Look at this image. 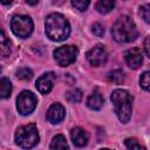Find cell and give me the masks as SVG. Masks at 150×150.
I'll return each instance as SVG.
<instances>
[{
    "label": "cell",
    "instance_id": "7c38bea8",
    "mask_svg": "<svg viewBox=\"0 0 150 150\" xmlns=\"http://www.w3.org/2000/svg\"><path fill=\"white\" fill-rule=\"evenodd\" d=\"M70 137H71V141L73 143L76 145V146H84L87 143H88V135L87 132L80 128V127H75L71 129L70 131Z\"/></svg>",
    "mask_w": 150,
    "mask_h": 150
},
{
    "label": "cell",
    "instance_id": "ba28073f",
    "mask_svg": "<svg viewBox=\"0 0 150 150\" xmlns=\"http://www.w3.org/2000/svg\"><path fill=\"white\" fill-rule=\"evenodd\" d=\"M107 59H108V53H107L105 48L101 45L95 46L87 53V60L94 67L102 66L103 63L107 62Z\"/></svg>",
    "mask_w": 150,
    "mask_h": 150
},
{
    "label": "cell",
    "instance_id": "d6986e66",
    "mask_svg": "<svg viewBox=\"0 0 150 150\" xmlns=\"http://www.w3.org/2000/svg\"><path fill=\"white\" fill-rule=\"evenodd\" d=\"M0 50L2 56H7L11 54V43H9V40H7L4 30H1V49Z\"/></svg>",
    "mask_w": 150,
    "mask_h": 150
},
{
    "label": "cell",
    "instance_id": "ac0fdd59",
    "mask_svg": "<svg viewBox=\"0 0 150 150\" xmlns=\"http://www.w3.org/2000/svg\"><path fill=\"white\" fill-rule=\"evenodd\" d=\"M124 144L125 146L129 149V150H145V146L143 144H141L138 142V139L131 137V138H127L124 141Z\"/></svg>",
    "mask_w": 150,
    "mask_h": 150
},
{
    "label": "cell",
    "instance_id": "44dd1931",
    "mask_svg": "<svg viewBox=\"0 0 150 150\" xmlns=\"http://www.w3.org/2000/svg\"><path fill=\"white\" fill-rule=\"evenodd\" d=\"M139 15L145 22L150 23V4H144L139 7Z\"/></svg>",
    "mask_w": 150,
    "mask_h": 150
},
{
    "label": "cell",
    "instance_id": "8fae6325",
    "mask_svg": "<svg viewBox=\"0 0 150 150\" xmlns=\"http://www.w3.org/2000/svg\"><path fill=\"white\" fill-rule=\"evenodd\" d=\"M64 115H66V111H64L63 105L60 103H54L49 107L47 111V120L50 123L56 124L64 118Z\"/></svg>",
    "mask_w": 150,
    "mask_h": 150
},
{
    "label": "cell",
    "instance_id": "30bf717a",
    "mask_svg": "<svg viewBox=\"0 0 150 150\" xmlns=\"http://www.w3.org/2000/svg\"><path fill=\"white\" fill-rule=\"evenodd\" d=\"M124 59H125L128 66L130 68H132V69L139 68L141 64H142V62H143V55H142L141 49H138V48L128 49L124 53Z\"/></svg>",
    "mask_w": 150,
    "mask_h": 150
},
{
    "label": "cell",
    "instance_id": "603a6c76",
    "mask_svg": "<svg viewBox=\"0 0 150 150\" xmlns=\"http://www.w3.org/2000/svg\"><path fill=\"white\" fill-rule=\"evenodd\" d=\"M32 75H33V73L28 68H20L16 70V76L20 80H29L32 77Z\"/></svg>",
    "mask_w": 150,
    "mask_h": 150
},
{
    "label": "cell",
    "instance_id": "5bb4252c",
    "mask_svg": "<svg viewBox=\"0 0 150 150\" xmlns=\"http://www.w3.org/2000/svg\"><path fill=\"white\" fill-rule=\"evenodd\" d=\"M49 150H69L68 143L63 135H56L49 145Z\"/></svg>",
    "mask_w": 150,
    "mask_h": 150
},
{
    "label": "cell",
    "instance_id": "2e32d148",
    "mask_svg": "<svg viewBox=\"0 0 150 150\" xmlns=\"http://www.w3.org/2000/svg\"><path fill=\"white\" fill-rule=\"evenodd\" d=\"M114 6H115V2L109 0H100L96 2V9L102 14L109 13L114 8Z\"/></svg>",
    "mask_w": 150,
    "mask_h": 150
},
{
    "label": "cell",
    "instance_id": "6da1fadb",
    "mask_svg": "<svg viewBox=\"0 0 150 150\" xmlns=\"http://www.w3.org/2000/svg\"><path fill=\"white\" fill-rule=\"evenodd\" d=\"M70 26L68 20L59 13H52L46 19V34L53 41H63L69 36Z\"/></svg>",
    "mask_w": 150,
    "mask_h": 150
},
{
    "label": "cell",
    "instance_id": "5b68a950",
    "mask_svg": "<svg viewBox=\"0 0 150 150\" xmlns=\"http://www.w3.org/2000/svg\"><path fill=\"white\" fill-rule=\"evenodd\" d=\"M33 21L27 15H15L11 20V28L19 38H28L33 32Z\"/></svg>",
    "mask_w": 150,
    "mask_h": 150
},
{
    "label": "cell",
    "instance_id": "d4e9b609",
    "mask_svg": "<svg viewBox=\"0 0 150 150\" xmlns=\"http://www.w3.org/2000/svg\"><path fill=\"white\" fill-rule=\"evenodd\" d=\"M93 33L96 35V36H102L103 34H104V28H103V26L101 25V23H98V22H96V23H94L93 25Z\"/></svg>",
    "mask_w": 150,
    "mask_h": 150
},
{
    "label": "cell",
    "instance_id": "8992f818",
    "mask_svg": "<svg viewBox=\"0 0 150 150\" xmlns=\"http://www.w3.org/2000/svg\"><path fill=\"white\" fill-rule=\"evenodd\" d=\"M77 48L75 46H62L54 50V59L61 67H67L76 60Z\"/></svg>",
    "mask_w": 150,
    "mask_h": 150
},
{
    "label": "cell",
    "instance_id": "7402d4cb",
    "mask_svg": "<svg viewBox=\"0 0 150 150\" xmlns=\"http://www.w3.org/2000/svg\"><path fill=\"white\" fill-rule=\"evenodd\" d=\"M139 83H141V87H142L143 89L150 91V71H144V73L141 75Z\"/></svg>",
    "mask_w": 150,
    "mask_h": 150
},
{
    "label": "cell",
    "instance_id": "277c9868",
    "mask_svg": "<svg viewBox=\"0 0 150 150\" xmlns=\"http://www.w3.org/2000/svg\"><path fill=\"white\" fill-rule=\"evenodd\" d=\"M15 143L22 149H30L39 143V134L35 124H27L20 127L15 135Z\"/></svg>",
    "mask_w": 150,
    "mask_h": 150
},
{
    "label": "cell",
    "instance_id": "484cf974",
    "mask_svg": "<svg viewBox=\"0 0 150 150\" xmlns=\"http://www.w3.org/2000/svg\"><path fill=\"white\" fill-rule=\"evenodd\" d=\"M144 49H145L146 55L150 57V36H146L144 40Z\"/></svg>",
    "mask_w": 150,
    "mask_h": 150
},
{
    "label": "cell",
    "instance_id": "9a60e30c",
    "mask_svg": "<svg viewBox=\"0 0 150 150\" xmlns=\"http://www.w3.org/2000/svg\"><path fill=\"white\" fill-rule=\"evenodd\" d=\"M12 91V83L8 79L2 77L0 80V95L2 98H7Z\"/></svg>",
    "mask_w": 150,
    "mask_h": 150
},
{
    "label": "cell",
    "instance_id": "52a82bcc",
    "mask_svg": "<svg viewBox=\"0 0 150 150\" xmlns=\"http://www.w3.org/2000/svg\"><path fill=\"white\" fill-rule=\"evenodd\" d=\"M36 104H38V100H36L35 95L32 91L23 90L18 96L16 108H18V111L21 115H28V114H30L35 109Z\"/></svg>",
    "mask_w": 150,
    "mask_h": 150
},
{
    "label": "cell",
    "instance_id": "7a4b0ae2",
    "mask_svg": "<svg viewBox=\"0 0 150 150\" xmlns=\"http://www.w3.org/2000/svg\"><path fill=\"white\" fill-rule=\"evenodd\" d=\"M112 38L117 42H131L138 36V30L135 22L127 15L121 16L111 28Z\"/></svg>",
    "mask_w": 150,
    "mask_h": 150
},
{
    "label": "cell",
    "instance_id": "83f0119b",
    "mask_svg": "<svg viewBox=\"0 0 150 150\" xmlns=\"http://www.w3.org/2000/svg\"><path fill=\"white\" fill-rule=\"evenodd\" d=\"M101 150H111V149H101Z\"/></svg>",
    "mask_w": 150,
    "mask_h": 150
},
{
    "label": "cell",
    "instance_id": "ffe728a7",
    "mask_svg": "<svg viewBox=\"0 0 150 150\" xmlns=\"http://www.w3.org/2000/svg\"><path fill=\"white\" fill-rule=\"evenodd\" d=\"M109 79L110 81H112L116 84H121L124 82V74L121 69H115L109 73Z\"/></svg>",
    "mask_w": 150,
    "mask_h": 150
},
{
    "label": "cell",
    "instance_id": "e0dca14e",
    "mask_svg": "<svg viewBox=\"0 0 150 150\" xmlns=\"http://www.w3.org/2000/svg\"><path fill=\"white\" fill-rule=\"evenodd\" d=\"M66 98L68 102L70 103H79L81 100H82V91L80 89H73V90H69L67 94H66Z\"/></svg>",
    "mask_w": 150,
    "mask_h": 150
},
{
    "label": "cell",
    "instance_id": "9c48e42d",
    "mask_svg": "<svg viewBox=\"0 0 150 150\" xmlns=\"http://www.w3.org/2000/svg\"><path fill=\"white\" fill-rule=\"evenodd\" d=\"M56 80V76L54 73L49 71L43 74L42 76H40L36 81V88L41 94H48L54 86V82Z\"/></svg>",
    "mask_w": 150,
    "mask_h": 150
},
{
    "label": "cell",
    "instance_id": "4fadbf2b",
    "mask_svg": "<svg viewBox=\"0 0 150 150\" xmlns=\"http://www.w3.org/2000/svg\"><path fill=\"white\" fill-rule=\"evenodd\" d=\"M87 105L90 109H93V110H100L102 108V105H103V97H102V95L100 93H97V91L91 94L88 97V100H87Z\"/></svg>",
    "mask_w": 150,
    "mask_h": 150
},
{
    "label": "cell",
    "instance_id": "cb8c5ba5",
    "mask_svg": "<svg viewBox=\"0 0 150 150\" xmlns=\"http://www.w3.org/2000/svg\"><path fill=\"white\" fill-rule=\"evenodd\" d=\"M89 1L88 0H73L71 1V5L76 8V9H79L80 12H83V11H86L87 9V7L89 6Z\"/></svg>",
    "mask_w": 150,
    "mask_h": 150
},
{
    "label": "cell",
    "instance_id": "4316f807",
    "mask_svg": "<svg viewBox=\"0 0 150 150\" xmlns=\"http://www.w3.org/2000/svg\"><path fill=\"white\" fill-rule=\"evenodd\" d=\"M26 2H27L28 5H36V4H38V0H36V1H30V0H26Z\"/></svg>",
    "mask_w": 150,
    "mask_h": 150
},
{
    "label": "cell",
    "instance_id": "3957f363",
    "mask_svg": "<svg viewBox=\"0 0 150 150\" xmlns=\"http://www.w3.org/2000/svg\"><path fill=\"white\" fill-rule=\"evenodd\" d=\"M111 102L115 108V112L122 123H128L131 117L132 97L123 89H116L111 94Z\"/></svg>",
    "mask_w": 150,
    "mask_h": 150
}]
</instances>
